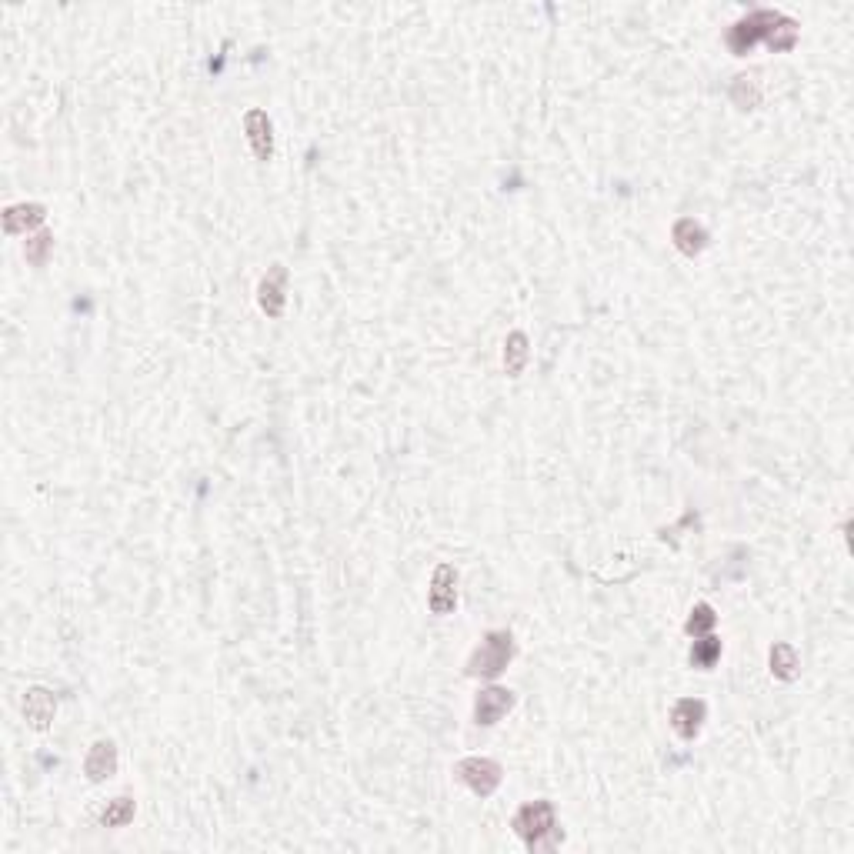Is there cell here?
I'll list each match as a JSON object with an SVG mask.
<instances>
[{
  "label": "cell",
  "mask_w": 854,
  "mask_h": 854,
  "mask_svg": "<svg viewBox=\"0 0 854 854\" xmlns=\"http://www.w3.org/2000/svg\"><path fill=\"white\" fill-rule=\"evenodd\" d=\"M511 828L514 834L528 844L531 851H554L561 841V828H558V811L548 798H538V801H528L514 811L511 818Z\"/></svg>",
  "instance_id": "obj_1"
},
{
  "label": "cell",
  "mask_w": 854,
  "mask_h": 854,
  "mask_svg": "<svg viewBox=\"0 0 854 854\" xmlns=\"http://www.w3.org/2000/svg\"><path fill=\"white\" fill-rule=\"evenodd\" d=\"M518 654V641L508 628H498V631H488L481 638L478 648L471 651L468 664H464V674L468 678H498V674L508 671V664L514 661Z\"/></svg>",
  "instance_id": "obj_2"
},
{
  "label": "cell",
  "mask_w": 854,
  "mask_h": 854,
  "mask_svg": "<svg viewBox=\"0 0 854 854\" xmlns=\"http://www.w3.org/2000/svg\"><path fill=\"white\" fill-rule=\"evenodd\" d=\"M778 21H781V11H751L748 17H741V21L731 27L728 37H724V41H728V51L734 57H748L754 47L768 41Z\"/></svg>",
  "instance_id": "obj_3"
},
{
  "label": "cell",
  "mask_w": 854,
  "mask_h": 854,
  "mask_svg": "<svg viewBox=\"0 0 854 854\" xmlns=\"http://www.w3.org/2000/svg\"><path fill=\"white\" fill-rule=\"evenodd\" d=\"M454 778H458L471 794H478V798H491V794L501 788L504 768L494 758H464L454 764Z\"/></svg>",
  "instance_id": "obj_4"
},
{
  "label": "cell",
  "mask_w": 854,
  "mask_h": 854,
  "mask_svg": "<svg viewBox=\"0 0 854 854\" xmlns=\"http://www.w3.org/2000/svg\"><path fill=\"white\" fill-rule=\"evenodd\" d=\"M427 608L438 618H448L458 608V571L454 564L441 561L431 574V588H427Z\"/></svg>",
  "instance_id": "obj_5"
},
{
  "label": "cell",
  "mask_w": 854,
  "mask_h": 854,
  "mask_svg": "<svg viewBox=\"0 0 854 854\" xmlns=\"http://www.w3.org/2000/svg\"><path fill=\"white\" fill-rule=\"evenodd\" d=\"M287 281H291V274H287L284 264H271L267 267V274L261 277V284H257V304H261V311L267 317H284L287 311Z\"/></svg>",
  "instance_id": "obj_6"
},
{
  "label": "cell",
  "mask_w": 854,
  "mask_h": 854,
  "mask_svg": "<svg viewBox=\"0 0 854 854\" xmlns=\"http://www.w3.org/2000/svg\"><path fill=\"white\" fill-rule=\"evenodd\" d=\"M514 691L511 688H498V684H491V688H481L478 698H474V724L478 728H494L498 721H504V714H508L514 708Z\"/></svg>",
  "instance_id": "obj_7"
},
{
  "label": "cell",
  "mask_w": 854,
  "mask_h": 854,
  "mask_svg": "<svg viewBox=\"0 0 854 854\" xmlns=\"http://www.w3.org/2000/svg\"><path fill=\"white\" fill-rule=\"evenodd\" d=\"M704 721H708V704H704L701 698H681L674 701L671 708V731L678 734L681 741H694L704 728Z\"/></svg>",
  "instance_id": "obj_8"
},
{
  "label": "cell",
  "mask_w": 854,
  "mask_h": 854,
  "mask_svg": "<svg viewBox=\"0 0 854 854\" xmlns=\"http://www.w3.org/2000/svg\"><path fill=\"white\" fill-rule=\"evenodd\" d=\"M244 134H247V144H251L257 161H271L274 157V124H271V117H267V111L251 107V111L244 114Z\"/></svg>",
  "instance_id": "obj_9"
},
{
  "label": "cell",
  "mask_w": 854,
  "mask_h": 854,
  "mask_svg": "<svg viewBox=\"0 0 854 854\" xmlns=\"http://www.w3.org/2000/svg\"><path fill=\"white\" fill-rule=\"evenodd\" d=\"M44 217H47V207L37 204V201L11 204V207H4V234L7 237H21V234L31 237V231H41Z\"/></svg>",
  "instance_id": "obj_10"
},
{
  "label": "cell",
  "mask_w": 854,
  "mask_h": 854,
  "mask_svg": "<svg viewBox=\"0 0 854 854\" xmlns=\"http://www.w3.org/2000/svg\"><path fill=\"white\" fill-rule=\"evenodd\" d=\"M117 764H121V758H117V744L101 738V741L91 744V751H87L84 774H87V781H91V784H104V781H111L117 774Z\"/></svg>",
  "instance_id": "obj_11"
},
{
  "label": "cell",
  "mask_w": 854,
  "mask_h": 854,
  "mask_svg": "<svg viewBox=\"0 0 854 854\" xmlns=\"http://www.w3.org/2000/svg\"><path fill=\"white\" fill-rule=\"evenodd\" d=\"M57 714V698L47 688H27L24 694V718L34 731H47Z\"/></svg>",
  "instance_id": "obj_12"
},
{
  "label": "cell",
  "mask_w": 854,
  "mask_h": 854,
  "mask_svg": "<svg viewBox=\"0 0 854 854\" xmlns=\"http://www.w3.org/2000/svg\"><path fill=\"white\" fill-rule=\"evenodd\" d=\"M671 244L678 247L684 257H698L704 247H708V231H704L694 217H681V221H674L671 227Z\"/></svg>",
  "instance_id": "obj_13"
},
{
  "label": "cell",
  "mask_w": 854,
  "mask_h": 854,
  "mask_svg": "<svg viewBox=\"0 0 854 854\" xmlns=\"http://www.w3.org/2000/svg\"><path fill=\"white\" fill-rule=\"evenodd\" d=\"M768 668H771V674L778 681H794V678H798V674H801V658H798V651H794V644H788V641L771 644Z\"/></svg>",
  "instance_id": "obj_14"
},
{
  "label": "cell",
  "mask_w": 854,
  "mask_h": 854,
  "mask_svg": "<svg viewBox=\"0 0 854 854\" xmlns=\"http://www.w3.org/2000/svg\"><path fill=\"white\" fill-rule=\"evenodd\" d=\"M531 361V341L524 331H511L508 341H504V374L508 377H521L524 367Z\"/></svg>",
  "instance_id": "obj_15"
},
{
  "label": "cell",
  "mask_w": 854,
  "mask_h": 854,
  "mask_svg": "<svg viewBox=\"0 0 854 854\" xmlns=\"http://www.w3.org/2000/svg\"><path fill=\"white\" fill-rule=\"evenodd\" d=\"M721 651H724L721 638H714V634H704V638H694L688 661H691V668H698V671H711L714 664L721 661Z\"/></svg>",
  "instance_id": "obj_16"
},
{
  "label": "cell",
  "mask_w": 854,
  "mask_h": 854,
  "mask_svg": "<svg viewBox=\"0 0 854 854\" xmlns=\"http://www.w3.org/2000/svg\"><path fill=\"white\" fill-rule=\"evenodd\" d=\"M137 814V801L131 794H121V798L107 801V808L101 811V824L104 828H127Z\"/></svg>",
  "instance_id": "obj_17"
},
{
  "label": "cell",
  "mask_w": 854,
  "mask_h": 854,
  "mask_svg": "<svg viewBox=\"0 0 854 854\" xmlns=\"http://www.w3.org/2000/svg\"><path fill=\"white\" fill-rule=\"evenodd\" d=\"M794 44H798V21H791V17L781 14V21L774 24V31H771L768 41H764V47L774 54H788Z\"/></svg>",
  "instance_id": "obj_18"
},
{
  "label": "cell",
  "mask_w": 854,
  "mask_h": 854,
  "mask_svg": "<svg viewBox=\"0 0 854 854\" xmlns=\"http://www.w3.org/2000/svg\"><path fill=\"white\" fill-rule=\"evenodd\" d=\"M714 624H718V614H714V608L708 601L694 604L688 621H684V634H691V638H704V634L714 631Z\"/></svg>",
  "instance_id": "obj_19"
},
{
  "label": "cell",
  "mask_w": 854,
  "mask_h": 854,
  "mask_svg": "<svg viewBox=\"0 0 854 854\" xmlns=\"http://www.w3.org/2000/svg\"><path fill=\"white\" fill-rule=\"evenodd\" d=\"M51 251H54V234L44 231V227L27 237V244H24V257L31 267H44L47 261H51Z\"/></svg>",
  "instance_id": "obj_20"
},
{
  "label": "cell",
  "mask_w": 854,
  "mask_h": 854,
  "mask_svg": "<svg viewBox=\"0 0 854 854\" xmlns=\"http://www.w3.org/2000/svg\"><path fill=\"white\" fill-rule=\"evenodd\" d=\"M731 101H734V107H741V111H754V107L761 104V87H758V81H754V77H734V84H731Z\"/></svg>",
  "instance_id": "obj_21"
}]
</instances>
